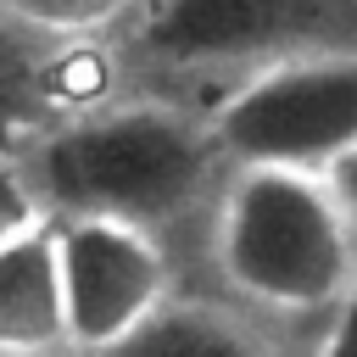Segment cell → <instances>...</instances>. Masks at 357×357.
I'll return each mask as SVG.
<instances>
[{
  "instance_id": "6da1fadb",
  "label": "cell",
  "mask_w": 357,
  "mask_h": 357,
  "mask_svg": "<svg viewBox=\"0 0 357 357\" xmlns=\"http://www.w3.org/2000/svg\"><path fill=\"white\" fill-rule=\"evenodd\" d=\"M17 173L45 218H123L167 240L173 229L212 218L229 162L206 112L167 95H128L89 100L39 128L17 151Z\"/></svg>"
},
{
  "instance_id": "7a4b0ae2",
  "label": "cell",
  "mask_w": 357,
  "mask_h": 357,
  "mask_svg": "<svg viewBox=\"0 0 357 357\" xmlns=\"http://www.w3.org/2000/svg\"><path fill=\"white\" fill-rule=\"evenodd\" d=\"M206 240L223 290L262 324L324 329L357 268V229L335 206L324 173L307 167H229Z\"/></svg>"
},
{
  "instance_id": "3957f363",
  "label": "cell",
  "mask_w": 357,
  "mask_h": 357,
  "mask_svg": "<svg viewBox=\"0 0 357 357\" xmlns=\"http://www.w3.org/2000/svg\"><path fill=\"white\" fill-rule=\"evenodd\" d=\"M229 167L324 173L357 139V39L290 50L240 73L206 112Z\"/></svg>"
},
{
  "instance_id": "277c9868",
  "label": "cell",
  "mask_w": 357,
  "mask_h": 357,
  "mask_svg": "<svg viewBox=\"0 0 357 357\" xmlns=\"http://www.w3.org/2000/svg\"><path fill=\"white\" fill-rule=\"evenodd\" d=\"M357 39V0H145L128 56L162 78H240L290 50Z\"/></svg>"
},
{
  "instance_id": "5b68a950",
  "label": "cell",
  "mask_w": 357,
  "mask_h": 357,
  "mask_svg": "<svg viewBox=\"0 0 357 357\" xmlns=\"http://www.w3.org/2000/svg\"><path fill=\"white\" fill-rule=\"evenodd\" d=\"M56 229V268H61V307H67V346H123L134 324L173 290L167 240L123 223V218H50Z\"/></svg>"
},
{
  "instance_id": "8992f818",
  "label": "cell",
  "mask_w": 357,
  "mask_h": 357,
  "mask_svg": "<svg viewBox=\"0 0 357 357\" xmlns=\"http://www.w3.org/2000/svg\"><path fill=\"white\" fill-rule=\"evenodd\" d=\"M67 346L61 268L50 218H28L0 234V351H56Z\"/></svg>"
},
{
  "instance_id": "52a82bcc",
  "label": "cell",
  "mask_w": 357,
  "mask_h": 357,
  "mask_svg": "<svg viewBox=\"0 0 357 357\" xmlns=\"http://www.w3.org/2000/svg\"><path fill=\"white\" fill-rule=\"evenodd\" d=\"M134 351H206V357H234V351H262L279 346V335L229 290L223 296H184L167 290L123 340Z\"/></svg>"
},
{
  "instance_id": "ba28073f",
  "label": "cell",
  "mask_w": 357,
  "mask_h": 357,
  "mask_svg": "<svg viewBox=\"0 0 357 357\" xmlns=\"http://www.w3.org/2000/svg\"><path fill=\"white\" fill-rule=\"evenodd\" d=\"M145 0H0V22L39 39H95L123 28Z\"/></svg>"
},
{
  "instance_id": "9c48e42d",
  "label": "cell",
  "mask_w": 357,
  "mask_h": 357,
  "mask_svg": "<svg viewBox=\"0 0 357 357\" xmlns=\"http://www.w3.org/2000/svg\"><path fill=\"white\" fill-rule=\"evenodd\" d=\"M312 346L318 351H357V268H351V279H346L340 301L329 307V318H324V329H318Z\"/></svg>"
},
{
  "instance_id": "30bf717a",
  "label": "cell",
  "mask_w": 357,
  "mask_h": 357,
  "mask_svg": "<svg viewBox=\"0 0 357 357\" xmlns=\"http://www.w3.org/2000/svg\"><path fill=\"white\" fill-rule=\"evenodd\" d=\"M324 184H329V195H335V206L346 212V223L357 229V139L324 167Z\"/></svg>"
},
{
  "instance_id": "8fae6325",
  "label": "cell",
  "mask_w": 357,
  "mask_h": 357,
  "mask_svg": "<svg viewBox=\"0 0 357 357\" xmlns=\"http://www.w3.org/2000/svg\"><path fill=\"white\" fill-rule=\"evenodd\" d=\"M17 223H28V218H11V212H0V234H6V229H17Z\"/></svg>"
}]
</instances>
